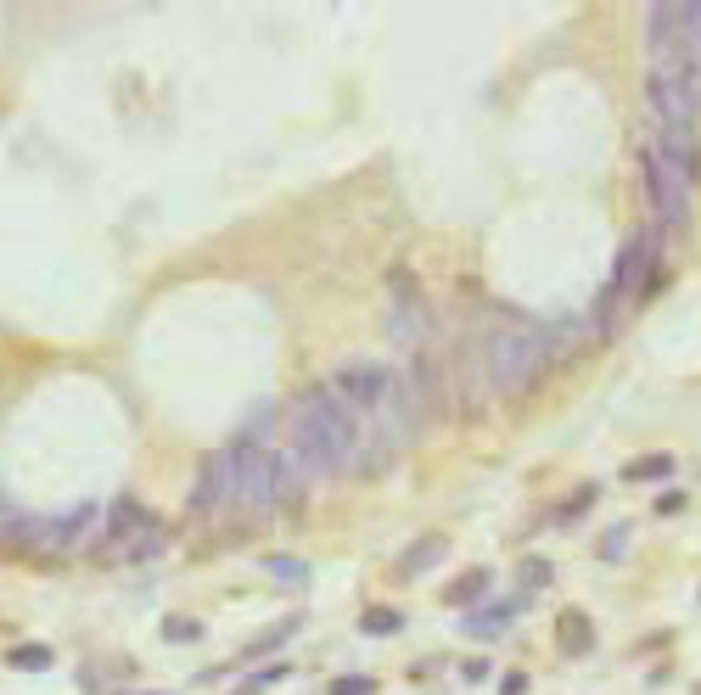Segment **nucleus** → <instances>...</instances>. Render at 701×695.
<instances>
[{"label": "nucleus", "mask_w": 701, "mask_h": 695, "mask_svg": "<svg viewBox=\"0 0 701 695\" xmlns=\"http://www.w3.org/2000/svg\"><path fill=\"white\" fill-rule=\"evenodd\" d=\"M197 634H202L197 617H169V623H163V639H174V645H191Z\"/></svg>", "instance_id": "nucleus-20"}, {"label": "nucleus", "mask_w": 701, "mask_h": 695, "mask_svg": "<svg viewBox=\"0 0 701 695\" xmlns=\"http://www.w3.org/2000/svg\"><path fill=\"white\" fill-rule=\"evenodd\" d=\"M657 511H662V516H673V511H685V494H662V499H657Z\"/></svg>", "instance_id": "nucleus-25"}, {"label": "nucleus", "mask_w": 701, "mask_h": 695, "mask_svg": "<svg viewBox=\"0 0 701 695\" xmlns=\"http://www.w3.org/2000/svg\"><path fill=\"white\" fill-rule=\"evenodd\" d=\"M651 258H657V230H640V236H629V247L617 253V270H612V292H606V303L629 298L634 286L651 275Z\"/></svg>", "instance_id": "nucleus-11"}, {"label": "nucleus", "mask_w": 701, "mask_h": 695, "mask_svg": "<svg viewBox=\"0 0 701 695\" xmlns=\"http://www.w3.org/2000/svg\"><path fill=\"white\" fill-rule=\"evenodd\" d=\"M488 589H494V572H488V567H466L455 583H449V595H444V600H449V606H477V600H483Z\"/></svg>", "instance_id": "nucleus-14"}, {"label": "nucleus", "mask_w": 701, "mask_h": 695, "mask_svg": "<svg viewBox=\"0 0 701 695\" xmlns=\"http://www.w3.org/2000/svg\"><path fill=\"white\" fill-rule=\"evenodd\" d=\"M270 572H281V578H303L298 561H270Z\"/></svg>", "instance_id": "nucleus-27"}, {"label": "nucleus", "mask_w": 701, "mask_h": 695, "mask_svg": "<svg viewBox=\"0 0 701 695\" xmlns=\"http://www.w3.org/2000/svg\"><path fill=\"white\" fill-rule=\"evenodd\" d=\"M331 393L354 415L359 432V471H382L404 443H415L421 421H427V404L415 393L410 370L376 365V359H354L331 376Z\"/></svg>", "instance_id": "nucleus-1"}, {"label": "nucleus", "mask_w": 701, "mask_h": 695, "mask_svg": "<svg viewBox=\"0 0 701 695\" xmlns=\"http://www.w3.org/2000/svg\"><path fill=\"white\" fill-rule=\"evenodd\" d=\"M387 337L399 342V348H421L432 337V309H427V298H421V286H415L410 270L387 275Z\"/></svg>", "instance_id": "nucleus-9"}, {"label": "nucleus", "mask_w": 701, "mask_h": 695, "mask_svg": "<svg viewBox=\"0 0 701 695\" xmlns=\"http://www.w3.org/2000/svg\"><path fill=\"white\" fill-rule=\"evenodd\" d=\"M444 550H449V544L438 539V533H427V539H415L410 550L399 555V567H393V572H399V578H421L427 567H438V561H444Z\"/></svg>", "instance_id": "nucleus-13"}, {"label": "nucleus", "mask_w": 701, "mask_h": 695, "mask_svg": "<svg viewBox=\"0 0 701 695\" xmlns=\"http://www.w3.org/2000/svg\"><path fill=\"white\" fill-rule=\"evenodd\" d=\"M359 628H365V634H399L404 617H399V611H382V606H376V611H365V617H359Z\"/></svg>", "instance_id": "nucleus-19"}, {"label": "nucleus", "mask_w": 701, "mask_h": 695, "mask_svg": "<svg viewBox=\"0 0 701 695\" xmlns=\"http://www.w3.org/2000/svg\"><path fill=\"white\" fill-rule=\"evenodd\" d=\"M331 695H376V679L371 673H348V679L331 684Z\"/></svg>", "instance_id": "nucleus-21"}, {"label": "nucleus", "mask_w": 701, "mask_h": 695, "mask_svg": "<svg viewBox=\"0 0 701 695\" xmlns=\"http://www.w3.org/2000/svg\"><path fill=\"white\" fill-rule=\"evenodd\" d=\"M225 449H230V471H236V516H247V522L275 516L309 483L298 471V460L287 449H275V443H236L230 438Z\"/></svg>", "instance_id": "nucleus-5"}, {"label": "nucleus", "mask_w": 701, "mask_h": 695, "mask_svg": "<svg viewBox=\"0 0 701 695\" xmlns=\"http://www.w3.org/2000/svg\"><path fill=\"white\" fill-rule=\"evenodd\" d=\"M623 539H629L623 527H612V533H606V561H617V555H623Z\"/></svg>", "instance_id": "nucleus-24"}, {"label": "nucleus", "mask_w": 701, "mask_h": 695, "mask_svg": "<svg viewBox=\"0 0 701 695\" xmlns=\"http://www.w3.org/2000/svg\"><path fill=\"white\" fill-rule=\"evenodd\" d=\"M522 583H550V561H522Z\"/></svg>", "instance_id": "nucleus-23"}, {"label": "nucleus", "mask_w": 701, "mask_h": 695, "mask_svg": "<svg viewBox=\"0 0 701 695\" xmlns=\"http://www.w3.org/2000/svg\"><path fill=\"white\" fill-rule=\"evenodd\" d=\"M623 477L629 483H662V477H673V454H645V460L623 466Z\"/></svg>", "instance_id": "nucleus-16"}, {"label": "nucleus", "mask_w": 701, "mask_h": 695, "mask_svg": "<svg viewBox=\"0 0 701 695\" xmlns=\"http://www.w3.org/2000/svg\"><path fill=\"white\" fill-rule=\"evenodd\" d=\"M101 561H135V555H158L163 550V527L158 516L146 511L141 499H113L101 516V539H96Z\"/></svg>", "instance_id": "nucleus-8"}, {"label": "nucleus", "mask_w": 701, "mask_h": 695, "mask_svg": "<svg viewBox=\"0 0 701 695\" xmlns=\"http://www.w3.org/2000/svg\"><path fill=\"white\" fill-rule=\"evenodd\" d=\"M17 667H51V651L45 645H23V651H12Z\"/></svg>", "instance_id": "nucleus-22"}, {"label": "nucleus", "mask_w": 701, "mask_h": 695, "mask_svg": "<svg viewBox=\"0 0 701 695\" xmlns=\"http://www.w3.org/2000/svg\"><path fill=\"white\" fill-rule=\"evenodd\" d=\"M516 611H522V595H516L511 606H500V611H477V617H466V628H472V634H505Z\"/></svg>", "instance_id": "nucleus-17"}, {"label": "nucleus", "mask_w": 701, "mask_h": 695, "mask_svg": "<svg viewBox=\"0 0 701 695\" xmlns=\"http://www.w3.org/2000/svg\"><path fill=\"white\" fill-rule=\"evenodd\" d=\"M191 516H236V471H230V449H214L197 471L191 488Z\"/></svg>", "instance_id": "nucleus-10"}, {"label": "nucleus", "mask_w": 701, "mask_h": 695, "mask_svg": "<svg viewBox=\"0 0 701 695\" xmlns=\"http://www.w3.org/2000/svg\"><path fill=\"white\" fill-rule=\"evenodd\" d=\"M640 169H645V191H651L657 225H685L690 197H696V180H701L696 129H657V141L640 152Z\"/></svg>", "instance_id": "nucleus-4"}, {"label": "nucleus", "mask_w": 701, "mask_h": 695, "mask_svg": "<svg viewBox=\"0 0 701 695\" xmlns=\"http://www.w3.org/2000/svg\"><path fill=\"white\" fill-rule=\"evenodd\" d=\"M645 96H651L657 129H696L701 124V62L651 57V68H645Z\"/></svg>", "instance_id": "nucleus-6"}, {"label": "nucleus", "mask_w": 701, "mask_h": 695, "mask_svg": "<svg viewBox=\"0 0 701 695\" xmlns=\"http://www.w3.org/2000/svg\"><path fill=\"white\" fill-rule=\"evenodd\" d=\"M500 690H505V695H522V690H528V673H505Z\"/></svg>", "instance_id": "nucleus-26"}, {"label": "nucleus", "mask_w": 701, "mask_h": 695, "mask_svg": "<svg viewBox=\"0 0 701 695\" xmlns=\"http://www.w3.org/2000/svg\"><path fill=\"white\" fill-rule=\"evenodd\" d=\"M550 365V337L539 326H483L466 342V382L477 398H516L528 393Z\"/></svg>", "instance_id": "nucleus-3"}, {"label": "nucleus", "mask_w": 701, "mask_h": 695, "mask_svg": "<svg viewBox=\"0 0 701 695\" xmlns=\"http://www.w3.org/2000/svg\"><path fill=\"white\" fill-rule=\"evenodd\" d=\"M101 516H107V505H73L68 516H45V522H12L6 533H12L17 544H29V550L40 555H85L96 550L101 539Z\"/></svg>", "instance_id": "nucleus-7"}, {"label": "nucleus", "mask_w": 701, "mask_h": 695, "mask_svg": "<svg viewBox=\"0 0 701 695\" xmlns=\"http://www.w3.org/2000/svg\"><path fill=\"white\" fill-rule=\"evenodd\" d=\"M561 645H567V656L589 651V623L578 617V611H567V617H561Z\"/></svg>", "instance_id": "nucleus-18"}, {"label": "nucleus", "mask_w": 701, "mask_h": 695, "mask_svg": "<svg viewBox=\"0 0 701 695\" xmlns=\"http://www.w3.org/2000/svg\"><path fill=\"white\" fill-rule=\"evenodd\" d=\"M657 6H662V17H668V29L701 57V0H673V6H668V0H657Z\"/></svg>", "instance_id": "nucleus-12"}, {"label": "nucleus", "mask_w": 701, "mask_h": 695, "mask_svg": "<svg viewBox=\"0 0 701 695\" xmlns=\"http://www.w3.org/2000/svg\"><path fill=\"white\" fill-rule=\"evenodd\" d=\"M287 454L298 460L303 477H348L359 471V432H354V415L337 404L331 382H315L292 398V415H287Z\"/></svg>", "instance_id": "nucleus-2"}, {"label": "nucleus", "mask_w": 701, "mask_h": 695, "mask_svg": "<svg viewBox=\"0 0 701 695\" xmlns=\"http://www.w3.org/2000/svg\"><path fill=\"white\" fill-rule=\"evenodd\" d=\"M298 628H303V617H298V611H292V617H281V623H275L270 634H258L253 645H247V651H242V662H253V656H264V651H281V645H287V634H298Z\"/></svg>", "instance_id": "nucleus-15"}]
</instances>
